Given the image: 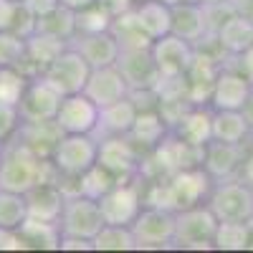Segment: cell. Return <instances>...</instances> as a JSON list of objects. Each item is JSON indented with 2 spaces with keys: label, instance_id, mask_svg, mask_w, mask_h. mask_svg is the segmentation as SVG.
Instances as JSON below:
<instances>
[{
  "label": "cell",
  "instance_id": "1",
  "mask_svg": "<svg viewBox=\"0 0 253 253\" xmlns=\"http://www.w3.org/2000/svg\"><path fill=\"white\" fill-rule=\"evenodd\" d=\"M58 180L56 167L51 165V157L38 155L33 147H28L23 139L5 142L3 144V160H0V190L26 195L38 182Z\"/></svg>",
  "mask_w": 253,
  "mask_h": 253
},
{
  "label": "cell",
  "instance_id": "2",
  "mask_svg": "<svg viewBox=\"0 0 253 253\" xmlns=\"http://www.w3.org/2000/svg\"><path fill=\"white\" fill-rule=\"evenodd\" d=\"M99 139L94 134H61L51 150V165L58 177L76 180L96 162Z\"/></svg>",
  "mask_w": 253,
  "mask_h": 253
},
{
  "label": "cell",
  "instance_id": "3",
  "mask_svg": "<svg viewBox=\"0 0 253 253\" xmlns=\"http://www.w3.org/2000/svg\"><path fill=\"white\" fill-rule=\"evenodd\" d=\"M218 228V218L213 215L205 203L182 208L175 213V248H190V251H210L213 248V236Z\"/></svg>",
  "mask_w": 253,
  "mask_h": 253
},
{
  "label": "cell",
  "instance_id": "4",
  "mask_svg": "<svg viewBox=\"0 0 253 253\" xmlns=\"http://www.w3.org/2000/svg\"><path fill=\"white\" fill-rule=\"evenodd\" d=\"M205 205L218 220H251L253 218V187L241 177L215 182Z\"/></svg>",
  "mask_w": 253,
  "mask_h": 253
},
{
  "label": "cell",
  "instance_id": "5",
  "mask_svg": "<svg viewBox=\"0 0 253 253\" xmlns=\"http://www.w3.org/2000/svg\"><path fill=\"white\" fill-rule=\"evenodd\" d=\"M101 225H104V218H101L99 200H91L81 193L66 195V203H63L61 218H58L61 236H76V238L94 241Z\"/></svg>",
  "mask_w": 253,
  "mask_h": 253
},
{
  "label": "cell",
  "instance_id": "6",
  "mask_svg": "<svg viewBox=\"0 0 253 253\" xmlns=\"http://www.w3.org/2000/svg\"><path fill=\"white\" fill-rule=\"evenodd\" d=\"M142 152L137 150V144L129 139V134H109V137H99V152L96 162L101 167H107L112 175L119 180H129L139 175V165H142Z\"/></svg>",
  "mask_w": 253,
  "mask_h": 253
},
{
  "label": "cell",
  "instance_id": "7",
  "mask_svg": "<svg viewBox=\"0 0 253 253\" xmlns=\"http://www.w3.org/2000/svg\"><path fill=\"white\" fill-rule=\"evenodd\" d=\"M137 248H172L175 246V213L144 205L132 223Z\"/></svg>",
  "mask_w": 253,
  "mask_h": 253
},
{
  "label": "cell",
  "instance_id": "8",
  "mask_svg": "<svg viewBox=\"0 0 253 253\" xmlns=\"http://www.w3.org/2000/svg\"><path fill=\"white\" fill-rule=\"evenodd\" d=\"M129 180H119L107 195L99 198V208H101V218L109 225H132L134 218L139 215V210L144 208L142 200V187L137 182Z\"/></svg>",
  "mask_w": 253,
  "mask_h": 253
},
{
  "label": "cell",
  "instance_id": "9",
  "mask_svg": "<svg viewBox=\"0 0 253 253\" xmlns=\"http://www.w3.org/2000/svg\"><path fill=\"white\" fill-rule=\"evenodd\" d=\"M61 99H63V94L48 79H43L41 74L31 76L23 96H20V104H18L20 122H51V119H56Z\"/></svg>",
  "mask_w": 253,
  "mask_h": 253
},
{
  "label": "cell",
  "instance_id": "10",
  "mask_svg": "<svg viewBox=\"0 0 253 253\" xmlns=\"http://www.w3.org/2000/svg\"><path fill=\"white\" fill-rule=\"evenodd\" d=\"M91 74V66L89 61L84 58L71 43L58 53V58L51 63V66L41 74L43 79H48L53 86L66 96V94H76V91H84L86 86V79Z\"/></svg>",
  "mask_w": 253,
  "mask_h": 253
},
{
  "label": "cell",
  "instance_id": "11",
  "mask_svg": "<svg viewBox=\"0 0 253 253\" xmlns=\"http://www.w3.org/2000/svg\"><path fill=\"white\" fill-rule=\"evenodd\" d=\"M53 122L61 134H94L99 122V107L84 91L66 94L61 99Z\"/></svg>",
  "mask_w": 253,
  "mask_h": 253
},
{
  "label": "cell",
  "instance_id": "12",
  "mask_svg": "<svg viewBox=\"0 0 253 253\" xmlns=\"http://www.w3.org/2000/svg\"><path fill=\"white\" fill-rule=\"evenodd\" d=\"M243 157H246L243 144H230V142L210 139L203 147V162H200V167L210 175L213 182H223V180L238 177Z\"/></svg>",
  "mask_w": 253,
  "mask_h": 253
},
{
  "label": "cell",
  "instance_id": "13",
  "mask_svg": "<svg viewBox=\"0 0 253 253\" xmlns=\"http://www.w3.org/2000/svg\"><path fill=\"white\" fill-rule=\"evenodd\" d=\"M150 53L157 63V71L165 76H175V74H187L190 63L195 58V46L190 41L175 36V33H167L162 38H155Z\"/></svg>",
  "mask_w": 253,
  "mask_h": 253
},
{
  "label": "cell",
  "instance_id": "14",
  "mask_svg": "<svg viewBox=\"0 0 253 253\" xmlns=\"http://www.w3.org/2000/svg\"><path fill=\"white\" fill-rule=\"evenodd\" d=\"M167 182H170V190H172V198H175V208L177 210L205 203L208 195H210V190H213V185H215L200 165L172 172L170 177H167Z\"/></svg>",
  "mask_w": 253,
  "mask_h": 253
},
{
  "label": "cell",
  "instance_id": "15",
  "mask_svg": "<svg viewBox=\"0 0 253 253\" xmlns=\"http://www.w3.org/2000/svg\"><path fill=\"white\" fill-rule=\"evenodd\" d=\"M253 99V84L236 69H220L210 91L213 109H246Z\"/></svg>",
  "mask_w": 253,
  "mask_h": 253
},
{
  "label": "cell",
  "instance_id": "16",
  "mask_svg": "<svg viewBox=\"0 0 253 253\" xmlns=\"http://www.w3.org/2000/svg\"><path fill=\"white\" fill-rule=\"evenodd\" d=\"M84 94L101 109L112 101H119L124 96H129V84H126V79L117 69V63H112V66L91 69V74L86 79V86H84Z\"/></svg>",
  "mask_w": 253,
  "mask_h": 253
},
{
  "label": "cell",
  "instance_id": "17",
  "mask_svg": "<svg viewBox=\"0 0 253 253\" xmlns=\"http://www.w3.org/2000/svg\"><path fill=\"white\" fill-rule=\"evenodd\" d=\"M117 69L129 84V91H147L155 89V84L160 79L157 63L150 53V48L142 51H122L117 58Z\"/></svg>",
  "mask_w": 253,
  "mask_h": 253
},
{
  "label": "cell",
  "instance_id": "18",
  "mask_svg": "<svg viewBox=\"0 0 253 253\" xmlns=\"http://www.w3.org/2000/svg\"><path fill=\"white\" fill-rule=\"evenodd\" d=\"M63 203H66V193H63V187L58 185V180L38 182L26 193L28 218H36V220L58 223Z\"/></svg>",
  "mask_w": 253,
  "mask_h": 253
},
{
  "label": "cell",
  "instance_id": "19",
  "mask_svg": "<svg viewBox=\"0 0 253 253\" xmlns=\"http://www.w3.org/2000/svg\"><path fill=\"white\" fill-rule=\"evenodd\" d=\"M69 43L89 61L91 69H101V66H112L117 63L122 48L117 43V38L112 36V31H101V33H79L74 36Z\"/></svg>",
  "mask_w": 253,
  "mask_h": 253
},
{
  "label": "cell",
  "instance_id": "20",
  "mask_svg": "<svg viewBox=\"0 0 253 253\" xmlns=\"http://www.w3.org/2000/svg\"><path fill=\"white\" fill-rule=\"evenodd\" d=\"M69 46V41H63L58 36H51V33H41V31H33L28 38H26V63H23V71L28 76H36V74H43L51 63L58 58V53Z\"/></svg>",
  "mask_w": 253,
  "mask_h": 253
},
{
  "label": "cell",
  "instance_id": "21",
  "mask_svg": "<svg viewBox=\"0 0 253 253\" xmlns=\"http://www.w3.org/2000/svg\"><path fill=\"white\" fill-rule=\"evenodd\" d=\"M175 36L190 41L193 46H200L210 36V23H208V10L200 3H180L172 5V31Z\"/></svg>",
  "mask_w": 253,
  "mask_h": 253
},
{
  "label": "cell",
  "instance_id": "22",
  "mask_svg": "<svg viewBox=\"0 0 253 253\" xmlns=\"http://www.w3.org/2000/svg\"><path fill=\"white\" fill-rule=\"evenodd\" d=\"M215 43L228 56H241L246 48L253 46V18L243 13H230L215 31Z\"/></svg>",
  "mask_w": 253,
  "mask_h": 253
},
{
  "label": "cell",
  "instance_id": "23",
  "mask_svg": "<svg viewBox=\"0 0 253 253\" xmlns=\"http://www.w3.org/2000/svg\"><path fill=\"white\" fill-rule=\"evenodd\" d=\"M170 132H175L180 139L193 147H205L213 139V107L210 104H193Z\"/></svg>",
  "mask_w": 253,
  "mask_h": 253
},
{
  "label": "cell",
  "instance_id": "24",
  "mask_svg": "<svg viewBox=\"0 0 253 253\" xmlns=\"http://www.w3.org/2000/svg\"><path fill=\"white\" fill-rule=\"evenodd\" d=\"M137 112H139V107L129 96H124L119 101H112V104H107V107H101L94 137L99 139V137H109V134H129L132 124L137 119Z\"/></svg>",
  "mask_w": 253,
  "mask_h": 253
},
{
  "label": "cell",
  "instance_id": "25",
  "mask_svg": "<svg viewBox=\"0 0 253 253\" xmlns=\"http://www.w3.org/2000/svg\"><path fill=\"white\" fill-rule=\"evenodd\" d=\"M170 134V126H167V122L162 119V114L157 112V107L152 109H139L137 112V119L132 124L129 129V139L137 144V150L142 155L152 152L155 147Z\"/></svg>",
  "mask_w": 253,
  "mask_h": 253
},
{
  "label": "cell",
  "instance_id": "26",
  "mask_svg": "<svg viewBox=\"0 0 253 253\" xmlns=\"http://www.w3.org/2000/svg\"><path fill=\"white\" fill-rule=\"evenodd\" d=\"M251 134V117L246 109H213V139L246 144Z\"/></svg>",
  "mask_w": 253,
  "mask_h": 253
},
{
  "label": "cell",
  "instance_id": "27",
  "mask_svg": "<svg viewBox=\"0 0 253 253\" xmlns=\"http://www.w3.org/2000/svg\"><path fill=\"white\" fill-rule=\"evenodd\" d=\"M134 15L139 20L142 31L152 41L162 38L172 31V8L167 3H162V0H137Z\"/></svg>",
  "mask_w": 253,
  "mask_h": 253
},
{
  "label": "cell",
  "instance_id": "28",
  "mask_svg": "<svg viewBox=\"0 0 253 253\" xmlns=\"http://www.w3.org/2000/svg\"><path fill=\"white\" fill-rule=\"evenodd\" d=\"M109 31L117 38V43H119L122 51H142V48H150L152 46V38L142 31L139 20L134 15V8L122 13V15H114Z\"/></svg>",
  "mask_w": 253,
  "mask_h": 253
},
{
  "label": "cell",
  "instance_id": "29",
  "mask_svg": "<svg viewBox=\"0 0 253 253\" xmlns=\"http://www.w3.org/2000/svg\"><path fill=\"white\" fill-rule=\"evenodd\" d=\"M18 236L23 241V248H36V251H58L61 243V228L58 223H46L26 218L18 228Z\"/></svg>",
  "mask_w": 253,
  "mask_h": 253
},
{
  "label": "cell",
  "instance_id": "30",
  "mask_svg": "<svg viewBox=\"0 0 253 253\" xmlns=\"http://www.w3.org/2000/svg\"><path fill=\"white\" fill-rule=\"evenodd\" d=\"M251 220H218L213 248L215 251H246L251 248Z\"/></svg>",
  "mask_w": 253,
  "mask_h": 253
},
{
  "label": "cell",
  "instance_id": "31",
  "mask_svg": "<svg viewBox=\"0 0 253 253\" xmlns=\"http://www.w3.org/2000/svg\"><path fill=\"white\" fill-rule=\"evenodd\" d=\"M117 182H119L117 175H112L107 167H101L99 162H94L86 172H81L76 177V193L86 195L91 200H99L101 195H107Z\"/></svg>",
  "mask_w": 253,
  "mask_h": 253
},
{
  "label": "cell",
  "instance_id": "32",
  "mask_svg": "<svg viewBox=\"0 0 253 253\" xmlns=\"http://www.w3.org/2000/svg\"><path fill=\"white\" fill-rule=\"evenodd\" d=\"M36 31L41 33H51L58 36L63 41H71L76 36V10L66 8V5H58L51 13L36 18Z\"/></svg>",
  "mask_w": 253,
  "mask_h": 253
},
{
  "label": "cell",
  "instance_id": "33",
  "mask_svg": "<svg viewBox=\"0 0 253 253\" xmlns=\"http://www.w3.org/2000/svg\"><path fill=\"white\" fill-rule=\"evenodd\" d=\"M91 243H94V251H137L132 225H109V223H104Z\"/></svg>",
  "mask_w": 253,
  "mask_h": 253
},
{
  "label": "cell",
  "instance_id": "34",
  "mask_svg": "<svg viewBox=\"0 0 253 253\" xmlns=\"http://www.w3.org/2000/svg\"><path fill=\"white\" fill-rule=\"evenodd\" d=\"M28 74L18 66H0V104L18 107L20 96L28 86Z\"/></svg>",
  "mask_w": 253,
  "mask_h": 253
},
{
  "label": "cell",
  "instance_id": "35",
  "mask_svg": "<svg viewBox=\"0 0 253 253\" xmlns=\"http://www.w3.org/2000/svg\"><path fill=\"white\" fill-rule=\"evenodd\" d=\"M26 218H28L26 195L10 193V190H0V228L18 230Z\"/></svg>",
  "mask_w": 253,
  "mask_h": 253
},
{
  "label": "cell",
  "instance_id": "36",
  "mask_svg": "<svg viewBox=\"0 0 253 253\" xmlns=\"http://www.w3.org/2000/svg\"><path fill=\"white\" fill-rule=\"evenodd\" d=\"M112 28V15L99 3H91L86 8L76 10V36L79 33H101Z\"/></svg>",
  "mask_w": 253,
  "mask_h": 253
},
{
  "label": "cell",
  "instance_id": "37",
  "mask_svg": "<svg viewBox=\"0 0 253 253\" xmlns=\"http://www.w3.org/2000/svg\"><path fill=\"white\" fill-rule=\"evenodd\" d=\"M23 63H26V38L0 28V66L23 69Z\"/></svg>",
  "mask_w": 253,
  "mask_h": 253
},
{
  "label": "cell",
  "instance_id": "38",
  "mask_svg": "<svg viewBox=\"0 0 253 253\" xmlns=\"http://www.w3.org/2000/svg\"><path fill=\"white\" fill-rule=\"evenodd\" d=\"M20 126V114L18 107H10V104H0V144H5L8 139L15 137Z\"/></svg>",
  "mask_w": 253,
  "mask_h": 253
},
{
  "label": "cell",
  "instance_id": "39",
  "mask_svg": "<svg viewBox=\"0 0 253 253\" xmlns=\"http://www.w3.org/2000/svg\"><path fill=\"white\" fill-rule=\"evenodd\" d=\"M36 18H41V15H46V13H51L53 8H58L61 5V0H20Z\"/></svg>",
  "mask_w": 253,
  "mask_h": 253
},
{
  "label": "cell",
  "instance_id": "40",
  "mask_svg": "<svg viewBox=\"0 0 253 253\" xmlns=\"http://www.w3.org/2000/svg\"><path fill=\"white\" fill-rule=\"evenodd\" d=\"M20 248H23V241H20L18 230L0 228V251H20Z\"/></svg>",
  "mask_w": 253,
  "mask_h": 253
},
{
  "label": "cell",
  "instance_id": "41",
  "mask_svg": "<svg viewBox=\"0 0 253 253\" xmlns=\"http://www.w3.org/2000/svg\"><path fill=\"white\" fill-rule=\"evenodd\" d=\"M58 251H94V243L86 238H76V236H61Z\"/></svg>",
  "mask_w": 253,
  "mask_h": 253
},
{
  "label": "cell",
  "instance_id": "42",
  "mask_svg": "<svg viewBox=\"0 0 253 253\" xmlns=\"http://www.w3.org/2000/svg\"><path fill=\"white\" fill-rule=\"evenodd\" d=\"M96 3H99L101 8H107L109 15L114 18V15H122V13H126V10H132L137 0H96Z\"/></svg>",
  "mask_w": 253,
  "mask_h": 253
},
{
  "label": "cell",
  "instance_id": "43",
  "mask_svg": "<svg viewBox=\"0 0 253 253\" xmlns=\"http://www.w3.org/2000/svg\"><path fill=\"white\" fill-rule=\"evenodd\" d=\"M238 63H241V69H238V71L253 84V46L246 48V51L238 56Z\"/></svg>",
  "mask_w": 253,
  "mask_h": 253
},
{
  "label": "cell",
  "instance_id": "44",
  "mask_svg": "<svg viewBox=\"0 0 253 253\" xmlns=\"http://www.w3.org/2000/svg\"><path fill=\"white\" fill-rule=\"evenodd\" d=\"M238 177L248 185V187H253V150H248L246 152V157H243V165H241V172H238Z\"/></svg>",
  "mask_w": 253,
  "mask_h": 253
},
{
  "label": "cell",
  "instance_id": "45",
  "mask_svg": "<svg viewBox=\"0 0 253 253\" xmlns=\"http://www.w3.org/2000/svg\"><path fill=\"white\" fill-rule=\"evenodd\" d=\"M91 3H96V0H61V5H66L71 10H81V8H86Z\"/></svg>",
  "mask_w": 253,
  "mask_h": 253
},
{
  "label": "cell",
  "instance_id": "46",
  "mask_svg": "<svg viewBox=\"0 0 253 253\" xmlns=\"http://www.w3.org/2000/svg\"><path fill=\"white\" fill-rule=\"evenodd\" d=\"M10 3H13V0H0V28H5V20H8V13H10Z\"/></svg>",
  "mask_w": 253,
  "mask_h": 253
},
{
  "label": "cell",
  "instance_id": "47",
  "mask_svg": "<svg viewBox=\"0 0 253 253\" xmlns=\"http://www.w3.org/2000/svg\"><path fill=\"white\" fill-rule=\"evenodd\" d=\"M193 3H200V5H218L223 0H193Z\"/></svg>",
  "mask_w": 253,
  "mask_h": 253
},
{
  "label": "cell",
  "instance_id": "48",
  "mask_svg": "<svg viewBox=\"0 0 253 253\" xmlns=\"http://www.w3.org/2000/svg\"><path fill=\"white\" fill-rule=\"evenodd\" d=\"M162 3H167V5H180V3H193V0H162Z\"/></svg>",
  "mask_w": 253,
  "mask_h": 253
},
{
  "label": "cell",
  "instance_id": "49",
  "mask_svg": "<svg viewBox=\"0 0 253 253\" xmlns=\"http://www.w3.org/2000/svg\"><path fill=\"white\" fill-rule=\"evenodd\" d=\"M248 139H253V114H251V134H248Z\"/></svg>",
  "mask_w": 253,
  "mask_h": 253
},
{
  "label": "cell",
  "instance_id": "50",
  "mask_svg": "<svg viewBox=\"0 0 253 253\" xmlns=\"http://www.w3.org/2000/svg\"><path fill=\"white\" fill-rule=\"evenodd\" d=\"M0 160H3V144H0Z\"/></svg>",
  "mask_w": 253,
  "mask_h": 253
}]
</instances>
